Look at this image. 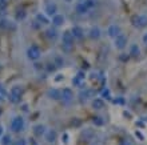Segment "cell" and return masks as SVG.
Segmentation results:
<instances>
[{
	"label": "cell",
	"instance_id": "cell-1",
	"mask_svg": "<svg viewBox=\"0 0 147 145\" xmlns=\"http://www.w3.org/2000/svg\"><path fill=\"white\" fill-rule=\"evenodd\" d=\"M22 95H23V87L15 85V87L11 88V92H9V95H8V100H9L12 104H18V103H20Z\"/></svg>",
	"mask_w": 147,
	"mask_h": 145
},
{
	"label": "cell",
	"instance_id": "cell-2",
	"mask_svg": "<svg viewBox=\"0 0 147 145\" xmlns=\"http://www.w3.org/2000/svg\"><path fill=\"white\" fill-rule=\"evenodd\" d=\"M74 35L71 33V31H64L62 35V47L66 51H70L74 45Z\"/></svg>",
	"mask_w": 147,
	"mask_h": 145
},
{
	"label": "cell",
	"instance_id": "cell-3",
	"mask_svg": "<svg viewBox=\"0 0 147 145\" xmlns=\"http://www.w3.org/2000/svg\"><path fill=\"white\" fill-rule=\"evenodd\" d=\"M127 41H128L127 36H126L124 33H119L116 37H114V47H115L116 49L122 51L127 47Z\"/></svg>",
	"mask_w": 147,
	"mask_h": 145
},
{
	"label": "cell",
	"instance_id": "cell-4",
	"mask_svg": "<svg viewBox=\"0 0 147 145\" xmlns=\"http://www.w3.org/2000/svg\"><path fill=\"white\" fill-rule=\"evenodd\" d=\"M132 25L136 28H146L147 27V15H135L131 17Z\"/></svg>",
	"mask_w": 147,
	"mask_h": 145
},
{
	"label": "cell",
	"instance_id": "cell-5",
	"mask_svg": "<svg viewBox=\"0 0 147 145\" xmlns=\"http://www.w3.org/2000/svg\"><path fill=\"white\" fill-rule=\"evenodd\" d=\"M27 56L30 60L32 61H36L40 59V56H42V51H40V48L36 45H31L30 48L27 49Z\"/></svg>",
	"mask_w": 147,
	"mask_h": 145
},
{
	"label": "cell",
	"instance_id": "cell-6",
	"mask_svg": "<svg viewBox=\"0 0 147 145\" xmlns=\"http://www.w3.org/2000/svg\"><path fill=\"white\" fill-rule=\"evenodd\" d=\"M11 128L15 132H19V130H22L24 128V120L23 117H20V116H18V117H15L13 120H12L11 122Z\"/></svg>",
	"mask_w": 147,
	"mask_h": 145
},
{
	"label": "cell",
	"instance_id": "cell-7",
	"mask_svg": "<svg viewBox=\"0 0 147 145\" xmlns=\"http://www.w3.org/2000/svg\"><path fill=\"white\" fill-rule=\"evenodd\" d=\"M84 79H86V73L83 72V71H79V72L76 73V76L72 79V84L75 85V87H80L83 85V83H84Z\"/></svg>",
	"mask_w": 147,
	"mask_h": 145
},
{
	"label": "cell",
	"instance_id": "cell-8",
	"mask_svg": "<svg viewBox=\"0 0 147 145\" xmlns=\"http://www.w3.org/2000/svg\"><path fill=\"white\" fill-rule=\"evenodd\" d=\"M119 33H122V29H120V27L118 25V24H111L109 28H107V35H109L110 37H116Z\"/></svg>",
	"mask_w": 147,
	"mask_h": 145
},
{
	"label": "cell",
	"instance_id": "cell-9",
	"mask_svg": "<svg viewBox=\"0 0 147 145\" xmlns=\"http://www.w3.org/2000/svg\"><path fill=\"white\" fill-rule=\"evenodd\" d=\"M44 12H46L48 16H54L58 13V5L55 3H47L46 4V7H44Z\"/></svg>",
	"mask_w": 147,
	"mask_h": 145
},
{
	"label": "cell",
	"instance_id": "cell-10",
	"mask_svg": "<svg viewBox=\"0 0 147 145\" xmlns=\"http://www.w3.org/2000/svg\"><path fill=\"white\" fill-rule=\"evenodd\" d=\"M74 99V92L71 88H64L62 91V100L66 103H70L71 100Z\"/></svg>",
	"mask_w": 147,
	"mask_h": 145
},
{
	"label": "cell",
	"instance_id": "cell-11",
	"mask_svg": "<svg viewBox=\"0 0 147 145\" xmlns=\"http://www.w3.org/2000/svg\"><path fill=\"white\" fill-rule=\"evenodd\" d=\"M71 33L74 35L75 39L80 40V39H83V36H84V31H83L82 27H79V25H74V27L71 28Z\"/></svg>",
	"mask_w": 147,
	"mask_h": 145
},
{
	"label": "cell",
	"instance_id": "cell-12",
	"mask_svg": "<svg viewBox=\"0 0 147 145\" xmlns=\"http://www.w3.org/2000/svg\"><path fill=\"white\" fill-rule=\"evenodd\" d=\"M47 95H48V97L52 99V100H60L62 99V91H59V89H56V88L50 89Z\"/></svg>",
	"mask_w": 147,
	"mask_h": 145
},
{
	"label": "cell",
	"instance_id": "cell-13",
	"mask_svg": "<svg viewBox=\"0 0 147 145\" xmlns=\"http://www.w3.org/2000/svg\"><path fill=\"white\" fill-rule=\"evenodd\" d=\"M64 16L60 15V13H56V15L52 16V24H54L55 27H60L64 24Z\"/></svg>",
	"mask_w": 147,
	"mask_h": 145
},
{
	"label": "cell",
	"instance_id": "cell-14",
	"mask_svg": "<svg viewBox=\"0 0 147 145\" xmlns=\"http://www.w3.org/2000/svg\"><path fill=\"white\" fill-rule=\"evenodd\" d=\"M88 7L86 5L84 1H79V3L76 4V12L79 13V15H86L87 12H88Z\"/></svg>",
	"mask_w": 147,
	"mask_h": 145
},
{
	"label": "cell",
	"instance_id": "cell-15",
	"mask_svg": "<svg viewBox=\"0 0 147 145\" xmlns=\"http://www.w3.org/2000/svg\"><path fill=\"white\" fill-rule=\"evenodd\" d=\"M102 36V31L99 27H92L90 29V37L94 39V40H98V39H100Z\"/></svg>",
	"mask_w": 147,
	"mask_h": 145
},
{
	"label": "cell",
	"instance_id": "cell-16",
	"mask_svg": "<svg viewBox=\"0 0 147 145\" xmlns=\"http://www.w3.org/2000/svg\"><path fill=\"white\" fill-rule=\"evenodd\" d=\"M94 96V92L91 91V89H84V91H82L80 93H79V97H80L82 101H87L88 99H91Z\"/></svg>",
	"mask_w": 147,
	"mask_h": 145
},
{
	"label": "cell",
	"instance_id": "cell-17",
	"mask_svg": "<svg viewBox=\"0 0 147 145\" xmlns=\"http://www.w3.org/2000/svg\"><path fill=\"white\" fill-rule=\"evenodd\" d=\"M130 56L134 59L136 57H139V55H140V49H139V47H138V44H131V47H130Z\"/></svg>",
	"mask_w": 147,
	"mask_h": 145
},
{
	"label": "cell",
	"instance_id": "cell-18",
	"mask_svg": "<svg viewBox=\"0 0 147 145\" xmlns=\"http://www.w3.org/2000/svg\"><path fill=\"white\" fill-rule=\"evenodd\" d=\"M92 108L96 109V111L103 109V108H105V101H103V99H94L92 100Z\"/></svg>",
	"mask_w": 147,
	"mask_h": 145
},
{
	"label": "cell",
	"instance_id": "cell-19",
	"mask_svg": "<svg viewBox=\"0 0 147 145\" xmlns=\"http://www.w3.org/2000/svg\"><path fill=\"white\" fill-rule=\"evenodd\" d=\"M46 35L50 40H55V39L58 37V31L55 29V28H48L47 32H46Z\"/></svg>",
	"mask_w": 147,
	"mask_h": 145
},
{
	"label": "cell",
	"instance_id": "cell-20",
	"mask_svg": "<svg viewBox=\"0 0 147 145\" xmlns=\"http://www.w3.org/2000/svg\"><path fill=\"white\" fill-rule=\"evenodd\" d=\"M36 21H38L40 25H42V24H48L50 23V20L47 19L44 15H42V13H38V15H36Z\"/></svg>",
	"mask_w": 147,
	"mask_h": 145
},
{
	"label": "cell",
	"instance_id": "cell-21",
	"mask_svg": "<svg viewBox=\"0 0 147 145\" xmlns=\"http://www.w3.org/2000/svg\"><path fill=\"white\" fill-rule=\"evenodd\" d=\"M54 64H55V67L60 68V67H63V64H64V60H63V57H60V56H56V57L54 59Z\"/></svg>",
	"mask_w": 147,
	"mask_h": 145
},
{
	"label": "cell",
	"instance_id": "cell-22",
	"mask_svg": "<svg viewBox=\"0 0 147 145\" xmlns=\"http://www.w3.org/2000/svg\"><path fill=\"white\" fill-rule=\"evenodd\" d=\"M55 138H56V132H55V130H50L48 134H47V140L50 142H54Z\"/></svg>",
	"mask_w": 147,
	"mask_h": 145
},
{
	"label": "cell",
	"instance_id": "cell-23",
	"mask_svg": "<svg viewBox=\"0 0 147 145\" xmlns=\"http://www.w3.org/2000/svg\"><path fill=\"white\" fill-rule=\"evenodd\" d=\"M9 25H11V24H9V21H8V20H5V19L0 20V28H1V29H8V28H9Z\"/></svg>",
	"mask_w": 147,
	"mask_h": 145
},
{
	"label": "cell",
	"instance_id": "cell-24",
	"mask_svg": "<svg viewBox=\"0 0 147 145\" xmlns=\"http://www.w3.org/2000/svg\"><path fill=\"white\" fill-rule=\"evenodd\" d=\"M26 15H27V13H26L24 9H19L18 13H16V20H23L24 17H26Z\"/></svg>",
	"mask_w": 147,
	"mask_h": 145
},
{
	"label": "cell",
	"instance_id": "cell-25",
	"mask_svg": "<svg viewBox=\"0 0 147 145\" xmlns=\"http://www.w3.org/2000/svg\"><path fill=\"white\" fill-rule=\"evenodd\" d=\"M86 5L88 7V9H92V8H95V5H96V0H84Z\"/></svg>",
	"mask_w": 147,
	"mask_h": 145
},
{
	"label": "cell",
	"instance_id": "cell-26",
	"mask_svg": "<svg viewBox=\"0 0 147 145\" xmlns=\"http://www.w3.org/2000/svg\"><path fill=\"white\" fill-rule=\"evenodd\" d=\"M35 133L38 134V136H42V134L44 133V125H36L35 126Z\"/></svg>",
	"mask_w": 147,
	"mask_h": 145
},
{
	"label": "cell",
	"instance_id": "cell-27",
	"mask_svg": "<svg viewBox=\"0 0 147 145\" xmlns=\"http://www.w3.org/2000/svg\"><path fill=\"white\" fill-rule=\"evenodd\" d=\"M102 97H105V99H110V97H111V92H110L109 88H103V91H102Z\"/></svg>",
	"mask_w": 147,
	"mask_h": 145
},
{
	"label": "cell",
	"instance_id": "cell-28",
	"mask_svg": "<svg viewBox=\"0 0 147 145\" xmlns=\"http://www.w3.org/2000/svg\"><path fill=\"white\" fill-rule=\"evenodd\" d=\"M94 124H96V125H103V120H102V117H99V116L94 117Z\"/></svg>",
	"mask_w": 147,
	"mask_h": 145
},
{
	"label": "cell",
	"instance_id": "cell-29",
	"mask_svg": "<svg viewBox=\"0 0 147 145\" xmlns=\"http://www.w3.org/2000/svg\"><path fill=\"white\" fill-rule=\"evenodd\" d=\"M0 96H1V97H5V96H7V91H5V88L3 87V85L0 84Z\"/></svg>",
	"mask_w": 147,
	"mask_h": 145
},
{
	"label": "cell",
	"instance_id": "cell-30",
	"mask_svg": "<svg viewBox=\"0 0 147 145\" xmlns=\"http://www.w3.org/2000/svg\"><path fill=\"white\" fill-rule=\"evenodd\" d=\"M7 1L8 0H0V11H4L7 7Z\"/></svg>",
	"mask_w": 147,
	"mask_h": 145
},
{
	"label": "cell",
	"instance_id": "cell-31",
	"mask_svg": "<svg viewBox=\"0 0 147 145\" xmlns=\"http://www.w3.org/2000/svg\"><path fill=\"white\" fill-rule=\"evenodd\" d=\"M9 142H11V137H9V136H5V137H4V140H3V144L4 145H8Z\"/></svg>",
	"mask_w": 147,
	"mask_h": 145
},
{
	"label": "cell",
	"instance_id": "cell-32",
	"mask_svg": "<svg viewBox=\"0 0 147 145\" xmlns=\"http://www.w3.org/2000/svg\"><path fill=\"white\" fill-rule=\"evenodd\" d=\"M120 145H132V144H131V141H130V140H126V138H124V140H122V141H120Z\"/></svg>",
	"mask_w": 147,
	"mask_h": 145
},
{
	"label": "cell",
	"instance_id": "cell-33",
	"mask_svg": "<svg viewBox=\"0 0 147 145\" xmlns=\"http://www.w3.org/2000/svg\"><path fill=\"white\" fill-rule=\"evenodd\" d=\"M142 41H143V44L147 47V33L143 35V37H142Z\"/></svg>",
	"mask_w": 147,
	"mask_h": 145
},
{
	"label": "cell",
	"instance_id": "cell-34",
	"mask_svg": "<svg viewBox=\"0 0 147 145\" xmlns=\"http://www.w3.org/2000/svg\"><path fill=\"white\" fill-rule=\"evenodd\" d=\"M16 145H24V141H23V140H20V141H18V144H16Z\"/></svg>",
	"mask_w": 147,
	"mask_h": 145
},
{
	"label": "cell",
	"instance_id": "cell-35",
	"mask_svg": "<svg viewBox=\"0 0 147 145\" xmlns=\"http://www.w3.org/2000/svg\"><path fill=\"white\" fill-rule=\"evenodd\" d=\"M66 3H72V0H64Z\"/></svg>",
	"mask_w": 147,
	"mask_h": 145
},
{
	"label": "cell",
	"instance_id": "cell-36",
	"mask_svg": "<svg viewBox=\"0 0 147 145\" xmlns=\"http://www.w3.org/2000/svg\"><path fill=\"white\" fill-rule=\"evenodd\" d=\"M1 132H3V128H1V126H0V134H1Z\"/></svg>",
	"mask_w": 147,
	"mask_h": 145
},
{
	"label": "cell",
	"instance_id": "cell-37",
	"mask_svg": "<svg viewBox=\"0 0 147 145\" xmlns=\"http://www.w3.org/2000/svg\"><path fill=\"white\" fill-rule=\"evenodd\" d=\"M1 100H3V97H1V96H0V101H1Z\"/></svg>",
	"mask_w": 147,
	"mask_h": 145
},
{
	"label": "cell",
	"instance_id": "cell-38",
	"mask_svg": "<svg viewBox=\"0 0 147 145\" xmlns=\"http://www.w3.org/2000/svg\"><path fill=\"white\" fill-rule=\"evenodd\" d=\"M0 115H1V109H0Z\"/></svg>",
	"mask_w": 147,
	"mask_h": 145
},
{
	"label": "cell",
	"instance_id": "cell-39",
	"mask_svg": "<svg viewBox=\"0 0 147 145\" xmlns=\"http://www.w3.org/2000/svg\"><path fill=\"white\" fill-rule=\"evenodd\" d=\"M78 1H83V0H78Z\"/></svg>",
	"mask_w": 147,
	"mask_h": 145
}]
</instances>
